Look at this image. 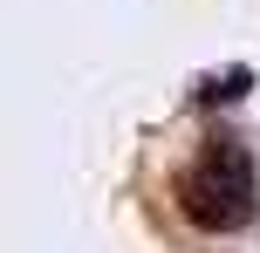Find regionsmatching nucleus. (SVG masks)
Instances as JSON below:
<instances>
[{"instance_id": "obj_1", "label": "nucleus", "mask_w": 260, "mask_h": 253, "mask_svg": "<svg viewBox=\"0 0 260 253\" xmlns=\"http://www.w3.org/2000/svg\"><path fill=\"white\" fill-rule=\"evenodd\" d=\"M178 212L192 219L199 233H240L253 226L260 212V178H253V158L233 130H212L206 144L192 151V164L178 171Z\"/></svg>"}]
</instances>
